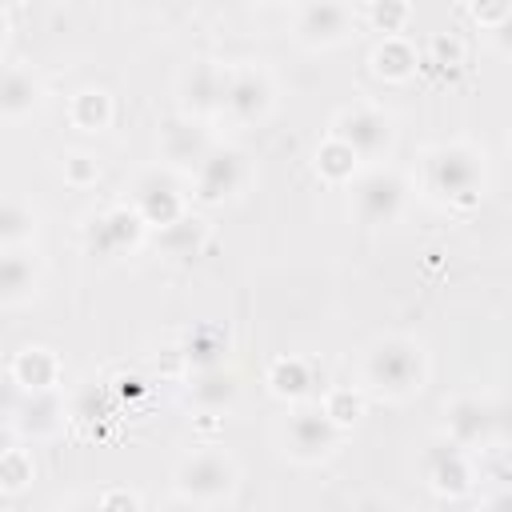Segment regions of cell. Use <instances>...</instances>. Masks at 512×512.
<instances>
[{
	"label": "cell",
	"mask_w": 512,
	"mask_h": 512,
	"mask_svg": "<svg viewBox=\"0 0 512 512\" xmlns=\"http://www.w3.org/2000/svg\"><path fill=\"white\" fill-rule=\"evenodd\" d=\"M40 100H44V88H40L32 68H24V64L0 68V120H8V124L24 120L40 108Z\"/></svg>",
	"instance_id": "cell-16"
},
{
	"label": "cell",
	"mask_w": 512,
	"mask_h": 512,
	"mask_svg": "<svg viewBox=\"0 0 512 512\" xmlns=\"http://www.w3.org/2000/svg\"><path fill=\"white\" fill-rule=\"evenodd\" d=\"M224 352H228V340H224L220 328H212V324L192 328L188 340H184V356H188V364H196V368L224 364Z\"/></svg>",
	"instance_id": "cell-26"
},
{
	"label": "cell",
	"mask_w": 512,
	"mask_h": 512,
	"mask_svg": "<svg viewBox=\"0 0 512 512\" xmlns=\"http://www.w3.org/2000/svg\"><path fill=\"white\" fill-rule=\"evenodd\" d=\"M272 104H276V84L264 68H256V64L224 68V92H220L216 116H224L236 128H252L260 120H268Z\"/></svg>",
	"instance_id": "cell-5"
},
{
	"label": "cell",
	"mask_w": 512,
	"mask_h": 512,
	"mask_svg": "<svg viewBox=\"0 0 512 512\" xmlns=\"http://www.w3.org/2000/svg\"><path fill=\"white\" fill-rule=\"evenodd\" d=\"M332 136H336L344 148H352L356 160H380V156H388L392 144H396L392 120H388L380 108H372V104H352V108L336 112Z\"/></svg>",
	"instance_id": "cell-7"
},
{
	"label": "cell",
	"mask_w": 512,
	"mask_h": 512,
	"mask_svg": "<svg viewBox=\"0 0 512 512\" xmlns=\"http://www.w3.org/2000/svg\"><path fill=\"white\" fill-rule=\"evenodd\" d=\"M72 124L80 132H104L112 124V96L104 88H84L72 96Z\"/></svg>",
	"instance_id": "cell-25"
},
{
	"label": "cell",
	"mask_w": 512,
	"mask_h": 512,
	"mask_svg": "<svg viewBox=\"0 0 512 512\" xmlns=\"http://www.w3.org/2000/svg\"><path fill=\"white\" fill-rule=\"evenodd\" d=\"M292 28L304 48H336L356 32V12L348 0H304Z\"/></svg>",
	"instance_id": "cell-10"
},
{
	"label": "cell",
	"mask_w": 512,
	"mask_h": 512,
	"mask_svg": "<svg viewBox=\"0 0 512 512\" xmlns=\"http://www.w3.org/2000/svg\"><path fill=\"white\" fill-rule=\"evenodd\" d=\"M340 436H344V424H336L320 400L316 404L312 400H296V408L284 416V428H280L284 452L292 460H300V464H316V460L332 456Z\"/></svg>",
	"instance_id": "cell-4"
},
{
	"label": "cell",
	"mask_w": 512,
	"mask_h": 512,
	"mask_svg": "<svg viewBox=\"0 0 512 512\" xmlns=\"http://www.w3.org/2000/svg\"><path fill=\"white\" fill-rule=\"evenodd\" d=\"M40 288V260L28 248H0V308L32 300Z\"/></svg>",
	"instance_id": "cell-15"
},
{
	"label": "cell",
	"mask_w": 512,
	"mask_h": 512,
	"mask_svg": "<svg viewBox=\"0 0 512 512\" xmlns=\"http://www.w3.org/2000/svg\"><path fill=\"white\" fill-rule=\"evenodd\" d=\"M428 380V360L424 348L412 336H380L368 344L360 360V388L372 392L376 400H412Z\"/></svg>",
	"instance_id": "cell-1"
},
{
	"label": "cell",
	"mask_w": 512,
	"mask_h": 512,
	"mask_svg": "<svg viewBox=\"0 0 512 512\" xmlns=\"http://www.w3.org/2000/svg\"><path fill=\"white\" fill-rule=\"evenodd\" d=\"M236 480H240V468L220 448L188 452L172 472L176 500H184V504H220L236 492Z\"/></svg>",
	"instance_id": "cell-3"
},
{
	"label": "cell",
	"mask_w": 512,
	"mask_h": 512,
	"mask_svg": "<svg viewBox=\"0 0 512 512\" xmlns=\"http://www.w3.org/2000/svg\"><path fill=\"white\" fill-rule=\"evenodd\" d=\"M420 188L444 208H468L484 196V152L472 144H436L424 152Z\"/></svg>",
	"instance_id": "cell-2"
},
{
	"label": "cell",
	"mask_w": 512,
	"mask_h": 512,
	"mask_svg": "<svg viewBox=\"0 0 512 512\" xmlns=\"http://www.w3.org/2000/svg\"><path fill=\"white\" fill-rule=\"evenodd\" d=\"M472 16L488 28H500L508 20V0H472Z\"/></svg>",
	"instance_id": "cell-31"
},
{
	"label": "cell",
	"mask_w": 512,
	"mask_h": 512,
	"mask_svg": "<svg viewBox=\"0 0 512 512\" xmlns=\"http://www.w3.org/2000/svg\"><path fill=\"white\" fill-rule=\"evenodd\" d=\"M68 176H72V180H88V176H96V160L84 156V152L72 156V160H68Z\"/></svg>",
	"instance_id": "cell-32"
},
{
	"label": "cell",
	"mask_w": 512,
	"mask_h": 512,
	"mask_svg": "<svg viewBox=\"0 0 512 512\" xmlns=\"http://www.w3.org/2000/svg\"><path fill=\"white\" fill-rule=\"evenodd\" d=\"M416 64H420V56H416V48L400 32L396 36H384L376 44V52H372V72L384 76V80H408L416 72Z\"/></svg>",
	"instance_id": "cell-22"
},
{
	"label": "cell",
	"mask_w": 512,
	"mask_h": 512,
	"mask_svg": "<svg viewBox=\"0 0 512 512\" xmlns=\"http://www.w3.org/2000/svg\"><path fill=\"white\" fill-rule=\"evenodd\" d=\"M320 404L328 408V416H332L336 424H352V420L360 416V392H352V388H336V392H328Z\"/></svg>",
	"instance_id": "cell-28"
},
{
	"label": "cell",
	"mask_w": 512,
	"mask_h": 512,
	"mask_svg": "<svg viewBox=\"0 0 512 512\" xmlns=\"http://www.w3.org/2000/svg\"><path fill=\"white\" fill-rule=\"evenodd\" d=\"M132 208L148 228H164L168 220H176L184 212V188L176 180V172L168 168H152L132 184Z\"/></svg>",
	"instance_id": "cell-11"
},
{
	"label": "cell",
	"mask_w": 512,
	"mask_h": 512,
	"mask_svg": "<svg viewBox=\"0 0 512 512\" xmlns=\"http://www.w3.org/2000/svg\"><path fill=\"white\" fill-rule=\"evenodd\" d=\"M404 204H408V180L392 168H372L352 184V216L364 228H384L400 220Z\"/></svg>",
	"instance_id": "cell-6"
},
{
	"label": "cell",
	"mask_w": 512,
	"mask_h": 512,
	"mask_svg": "<svg viewBox=\"0 0 512 512\" xmlns=\"http://www.w3.org/2000/svg\"><path fill=\"white\" fill-rule=\"evenodd\" d=\"M420 472H424L428 488L440 492V496H464L472 488V456H468V448L452 444L448 436H436L424 448Z\"/></svg>",
	"instance_id": "cell-12"
},
{
	"label": "cell",
	"mask_w": 512,
	"mask_h": 512,
	"mask_svg": "<svg viewBox=\"0 0 512 512\" xmlns=\"http://www.w3.org/2000/svg\"><path fill=\"white\" fill-rule=\"evenodd\" d=\"M32 476L24 452H0V488H24V480Z\"/></svg>",
	"instance_id": "cell-30"
},
{
	"label": "cell",
	"mask_w": 512,
	"mask_h": 512,
	"mask_svg": "<svg viewBox=\"0 0 512 512\" xmlns=\"http://www.w3.org/2000/svg\"><path fill=\"white\" fill-rule=\"evenodd\" d=\"M404 20H408V4H404V0H376V4H372V24H376L380 32L396 36V32L404 28Z\"/></svg>",
	"instance_id": "cell-29"
},
{
	"label": "cell",
	"mask_w": 512,
	"mask_h": 512,
	"mask_svg": "<svg viewBox=\"0 0 512 512\" xmlns=\"http://www.w3.org/2000/svg\"><path fill=\"white\" fill-rule=\"evenodd\" d=\"M220 92H224V68L212 60H200L180 76V100L188 116H216Z\"/></svg>",
	"instance_id": "cell-17"
},
{
	"label": "cell",
	"mask_w": 512,
	"mask_h": 512,
	"mask_svg": "<svg viewBox=\"0 0 512 512\" xmlns=\"http://www.w3.org/2000/svg\"><path fill=\"white\" fill-rule=\"evenodd\" d=\"M156 232H160V248H164L172 260L196 256V252L204 248V240H208V224H204L200 216H192L188 208H184L176 220H168L164 228H156Z\"/></svg>",
	"instance_id": "cell-19"
},
{
	"label": "cell",
	"mask_w": 512,
	"mask_h": 512,
	"mask_svg": "<svg viewBox=\"0 0 512 512\" xmlns=\"http://www.w3.org/2000/svg\"><path fill=\"white\" fill-rule=\"evenodd\" d=\"M56 376H60V364L48 348H24L16 360H12V380L28 392H40V388H56Z\"/></svg>",
	"instance_id": "cell-23"
},
{
	"label": "cell",
	"mask_w": 512,
	"mask_h": 512,
	"mask_svg": "<svg viewBox=\"0 0 512 512\" xmlns=\"http://www.w3.org/2000/svg\"><path fill=\"white\" fill-rule=\"evenodd\" d=\"M492 428H496V408L480 396H456L448 408H444V436L460 448H480L492 440Z\"/></svg>",
	"instance_id": "cell-13"
},
{
	"label": "cell",
	"mask_w": 512,
	"mask_h": 512,
	"mask_svg": "<svg viewBox=\"0 0 512 512\" xmlns=\"http://www.w3.org/2000/svg\"><path fill=\"white\" fill-rule=\"evenodd\" d=\"M32 236H36V212L16 196H0V248H28Z\"/></svg>",
	"instance_id": "cell-24"
},
{
	"label": "cell",
	"mask_w": 512,
	"mask_h": 512,
	"mask_svg": "<svg viewBox=\"0 0 512 512\" xmlns=\"http://www.w3.org/2000/svg\"><path fill=\"white\" fill-rule=\"evenodd\" d=\"M212 148V136H208V128L200 124V116H172L164 128H160V152H164V160L172 164V168H184V172H192L196 168V160L204 156Z\"/></svg>",
	"instance_id": "cell-14"
},
{
	"label": "cell",
	"mask_w": 512,
	"mask_h": 512,
	"mask_svg": "<svg viewBox=\"0 0 512 512\" xmlns=\"http://www.w3.org/2000/svg\"><path fill=\"white\" fill-rule=\"evenodd\" d=\"M188 392H192L196 408H204V412H220V408H228V404L236 400V376H232L224 364L196 368V376H192Z\"/></svg>",
	"instance_id": "cell-20"
},
{
	"label": "cell",
	"mask_w": 512,
	"mask_h": 512,
	"mask_svg": "<svg viewBox=\"0 0 512 512\" xmlns=\"http://www.w3.org/2000/svg\"><path fill=\"white\" fill-rule=\"evenodd\" d=\"M64 424V400L56 396V388H40V392H28L16 408V432L20 436H32V440H44L52 432H60Z\"/></svg>",
	"instance_id": "cell-18"
},
{
	"label": "cell",
	"mask_w": 512,
	"mask_h": 512,
	"mask_svg": "<svg viewBox=\"0 0 512 512\" xmlns=\"http://www.w3.org/2000/svg\"><path fill=\"white\" fill-rule=\"evenodd\" d=\"M4 40H8V20L0 16V48H4Z\"/></svg>",
	"instance_id": "cell-33"
},
{
	"label": "cell",
	"mask_w": 512,
	"mask_h": 512,
	"mask_svg": "<svg viewBox=\"0 0 512 512\" xmlns=\"http://www.w3.org/2000/svg\"><path fill=\"white\" fill-rule=\"evenodd\" d=\"M312 384H316V372H312V364L300 360V356H284V360H276L272 372H268V388H272V396L292 400V404L304 400V396L312 392Z\"/></svg>",
	"instance_id": "cell-21"
},
{
	"label": "cell",
	"mask_w": 512,
	"mask_h": 512,
	"mask_svg": "<svg viewBox=\"0 0 512 512\" xmlns=\"http://www.w3.org/2000/svg\"><path fill=\"white\" fill-rule=\"evenodd\" d=\"M356 156H352V148H344L336 136H328L324 144H320V152H316V168H320V176L324 180H332V184H344V180H352L356 176Z\"/></svg>",
	"instance_id": "cell-27"
},
{
	"label": "cell",
	"mask_w": 512,
	"mask_h": 512,
	"mask_svg": "<svg viewBox=\"0 0 512 512\" xmlns=\"http://www.w3.org/2000/svg\"><path fill=\"white\" fill-rule=\"evenodd\" d=\"M144 232H148V224L136 216L132 204H112V208L88 216V224H84V244H88V252L100 256V260H120V256H128V252L140 248Z\"/></svg>",
	"instance_id": "cell-8"
},
{
	"label": "cell",
	"mask_w": 512,
	"mask_h": 512,
	"mask_svg": "<svg viewBox=\"0 0 512 512\" xmlns=\"http://www.w3.org/2000/svg\"><path fill=\"white\" fill-rule=\"evenodd\" d=\"M248 184V164H244V152L232 148V144H216L196 160L192 168V192L200 204H220L228 196H236L240 188Z\"/></svg>",
	"instance_id": "cell-9"
}]
</instances>
